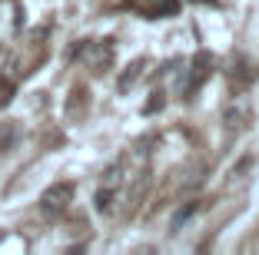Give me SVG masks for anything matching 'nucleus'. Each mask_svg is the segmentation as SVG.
Here are the masks:
<instances>
[{
	"mask_svg": "<svg viewBox=\"0 0 259 255\" xmlns=\"http://www.w3.org/2000/svg\"><path fill=\"white\" fill-rule=\"evenodd\" d=\"M133 10L146 17H166V14H176V0H133Z\"/></svg>",
	"mask_w": 259,
	"mask_h": 255,
	"instance_id": "obj_2",
	"label": "nucleus"
},
{
	"mask_svg": "<svg viewBox=\"0 0 259 255\" xmlns=\"http://www.w3.org/2000/svg\"><path fill=\"white\" fill-rule=\"evenodd\" d=\"M70 202H73V186H70V182H54V186L40 195V209L50 219L63 216V212L70 209Z\"/></svg>",
	"mask_w": 259,
	"mask_h": 255,
	"instance_id": "obj_1",
	"label": "nucleus"
}]
</instances>
